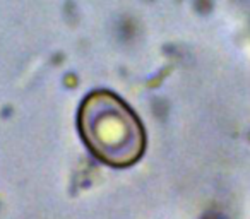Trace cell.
I'll list each match as a JSON object with an SVG mask.
<instances>
[{"label": "cell", "instance_id": "1", "mask_svg": "<svg viewBox=\"0 0 250 219\" xmlns=\"http://www.w3.org/2000/svg\"><path fill=\"white\" fill-rule=\"evenodd\" d=\"M77 129L89 153L111 168H129L144 156L146 129L132 108L108 89L91 91L81 101Z\"/></svg>", "mask_w": 250, "mask_h": 219}]
</instances>
